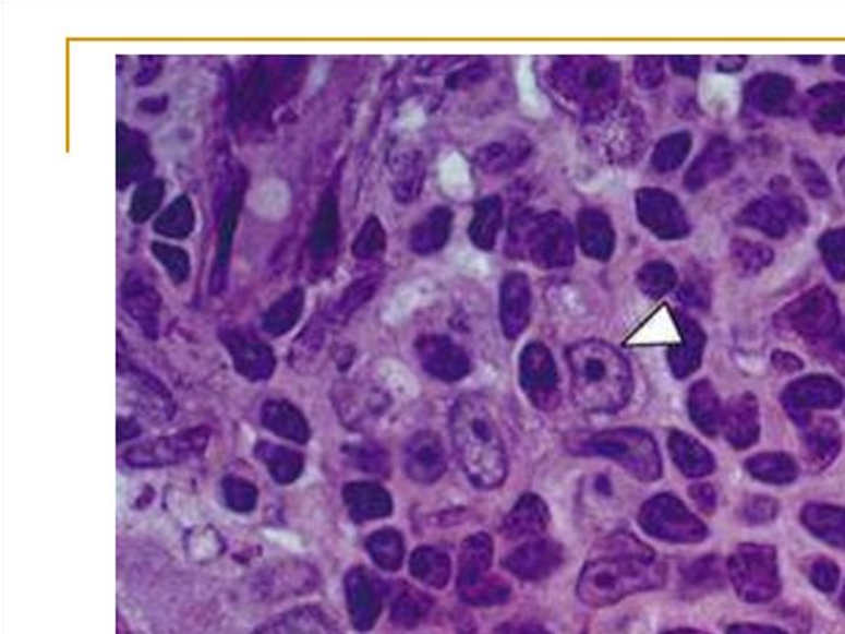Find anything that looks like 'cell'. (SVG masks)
Here are the masks:
<instances>
[{
    "instance_id": "52a82bcc",
    "label": "cell",
    "mask_w": 845,
    "mask_h": 634,
    "mask_svg": "<svg viewBox=\"0 0 845 634\" xmlns=\"http://www.w3.org/2000/svg\"><path fill=\"white\" fill-rule=\"evenodd\" d=\"M564 562V550L554 540L533 539L522 543L504 560L510 574L527 582L551 577Z\"/></svg>"
},
{
    "instance_id": "836d02e7",
    "label": "cell",
    "mask_w": 845,
    "mask_h": 634,
    "mask_svg": "<svg viewBox=\"0 0 845 634\" xmlns=\"http://www.w3.org/2000/svg\"><path fill=\"white\" fill-rule=\"evenodd\" d=\"M690 498L703 514H713L716 507V492L713 486L696 485L690 488Z\"/></svg>"
},
{
    "instance_id": "ba28073f",
    "label": "cell",
    "mask_w": 845,
    "mask_h": 634,
    "mask_svg": "<svg viewBox=\"0 0 845 634\" xmlns=\"http://www.w3.org/2000/svg\"><path fill=\"white\" fill-rule=\"evenodd\" d=\"M842 398V388L831 380H802L784 394L783 404L789 418L806 428L812 421V411L835 408Z\"/></svg>"
},
{
    "instance_id": "2e32d148",
    "label": "cell",
    "mask_w": 845,
    "mask_h": 634,
    "mask_svg": "<svg viewBox=\"0 0 845 634\" xmlns=\"http://www.w3.org/2000/svg\"><path fill=\"white\" fill-rule=\"evenodd\" d=\"M526 391L533 405L542 411H554L560 400L557 382L554 373L548 369L547 359L539 354L527 362Z\"/></svg>"
},
{
    "instance_id": "4dcf8cb0",
    "label": "cell",
    "mask_w": 845,
    "mask_h": 634,
    "mask_svg": "<svg viewBox=\"0 0 845 634\" xmlns=\"http://www.w3.org/2000/svg\"><path fill=\"white\" fill-rule=\"evenodd\" d=\"M777 513H780V504L776 499L770 495H753L745 502L741 517L751 526H761L776 519Z\"/></svg>"
},
{
    "instance_id": "d6a6232c",
    "label": "cell",
    "mask_w": 845,
    "mask_h": 634,
    "mask_svg": "<svg viewBox=\"0 0 845 634\" xmlns=\"http://www.w3.org/2000/svg\"><path fill=\"white\" fill-rule=\"evenodd\" d=\"M455 263L462 273L475 276V278H482V276H486L487 272H490V263H487L486 256H482L474 248H459L455 253Z\"/></svg>"
},
{
    "instance_id": "d590c367",
    "label": "cell",
    "mask_w": 845,
    "mask_h": 634,
    "mask_svg": "<svg viewBox=\"0 0 845 634\" xmlns=\"http://www.w3.org/2000/svg\"><path fill=\"white\" fill-rule=\"evenodd\" d=\"M423 121H425V115H423V111H421V108H418V106H413V108H405L403 115H401L400 118V124L403 125V128H408V130H413V128H418V125L423 124Z\"/></svg>"
},
{
    "instance_id": "e0dca14e",
    "label": "cell",
    "mask_w": 845,
    "mask_h": 634,
    "mask_svg": "<svg viewBox=\"0 0 845 634\" xmlns=\"http://www.w3.org/2000/svg\"><path fill=\"white\" fill-rule=\"evenodd\" d=\"M410 572L426 587L445 588L451 577V560L435 547H420L411 555Z\"/></svg>"
},
{
    "instance_id": "8fae6325",
    "label": "cell",
    "mask_w": 845,
    "mask_h": 634,
    "mask_svg": "<svg viewBox=\"0 0 845 634\" xmlns=\"http://www.w3.org/2000/svg\"><path fill=\"white\" fill-rule=\"evenodd\" d=\"M722 428L735 450H748L760 438V410L753 395L734 398L723 410Z\"/></svg>"
},
{
    "instance_id": "7a4b0ae2",
    "label": "cell",
    "mask_w": 845,
    "mask_h": 634,
    "mask_svg": "<svg viewBox=\"0 0 845 634\" xmlns=\"http://www.w3.org/2000/svg\"><path fill=\"white\" fill-rule=\"evenodd\" d=\"M451 436L462 471L475 488L503 486L509 471L506 446L486 400L468 395L455 405Z\"/></svg>"
},
{
    "instance_id": "d6986e66",
    "label": "cell",
    "mask_w": 845,
    "mask_h": 634,
    "mask_svg": "<svg viewBox=\"0 0 845 634\" xmlns=\"http://www.w3.org/2000/svg\"><path fill=\"white\" fill-rule=\"evenodd\" d=\"M250 207L265 220H281L289 212L291 192L279 179H268L255 187L249 201Z\"/></svg>"
},
{
    "instance_id": "7402d4cb",
    "label": "cell",
    "mask_w": 845,
    "mask_h": 634,
    "mask_svg": "<svg viewBox=\"0 0 845 634\" xmlns=\"http://www.w3.org/2000/svg\"><path fill=\"white\" fill-rule=\"evenodd\" d=\"M433 610V600L425 591L413 587H405L395 598L391 607V620L397 626L417 627L421 621H425L430 611Z\"/></svg>"
},
{
    "instance_id": "74e56055",
    "label": "cell",
    "mask_w": 845,
    "mask_h": 634,
    "mask_svg": "<svg viewBox=\"0 0 845 634\" xmlns=\"http://www.w3.org/2000/svg\"><path fill=\"white\" fill-rule=\"evenodd\" d=\"M666 634H705V633H699V631H692V630H677V631H671V633Z\"/></svg>"
},
{
    "instance_id": "d4e9b609",
    "label": "cell",
    "mask_w": 845,
    "mask_h": 634,
    "mask_svg": "<svg viewBox=\"0 0 845 634\" xmlns=\"http://www.w3.org/2000/svg\"><path fill=\"white\" fill-rule=\"evenodd\" d=\"M512 588L499 575L491 574L490 577L472 585V587L459 590V597L464 603L472 607H496L510 600Z\"/></svg>"
},
{
    "instance_id": "83f0119b",
    "label": "cell",
    "mask_w": 845,
    "mask_h": 634,
    "mask_svg": "<svg viewBox=\"0 0 845 634\" xmlns=\"http://www.w3.org/2000/svg\"><path fill=\"white\" fill-rule=\"evenodd\" d=\"M723 569H727V566L723 565L719 557H703V559L696 560V562L686 566V570H684V582L690 588L712 590V588L720 587L723 584V577H725V570Z\"/></svg>"
},
{
    "instance_id": "5b68a950",
    "label": "cell",
    "mask_w": 845,
    "mask_h": 634,
    "mask_svg": "<svg viewBox=\"0 0 845 634\" xmlns=\"http://www.w3.org/2000/svg\"><path fill=\"white\" fill-rule=\"evenodd\" d=\"M727 572L744 600L766 601L780 591V566L773 547L744 543L728 559Z\"/></svg>"
},
{
    "instance_id": "6da1fadb",
    "label": "cell",
    "mask_w": 845,
    "mask_h": 634,
    "mask_svg": "<svg viewBox=\"0 0 845 634\" xmlns=\"http://www.w3.org/2000/svg\"><path fill=\"white\" fill-rule=\"evenodd\" d=\"M666 582V566L655 552L631 534L619 533L600 543V555L584 565L577 595L593 608L609 607L623 598L655 590Z\"/></svg>"
},
{
    "instance_id": "4fadbf2b",
    "label": "cell",
    "mask_w": 845,
    "mask_h": 634,
    "mask_svg": "<svg viewBox=\"0 0 845 634\" xmlns=\"http://www.w3.org/2000/svg\"><path fill=\"white\" fill-rule=\"evenodd\" d=\"M493 557L494 543L487 534L468 537L459 552L458 591L490 577Z\"/></svg>"
},
{
    "instance_id": "1f68e13d",
    "label": "cell",
    "mask_w": 845,
    "mask_h": 634,
    "mask_svg": "<svg viewBox=\"0 0 845 634\" xmlns=\"http://www.w3.org/2000/svg\"><path fill=\"white\" fill-rule=\"evenodd\" d=\"M809 578L819 590L832 591L837 587L841 572H838L837 563L832 562L831 559L819 557L809 565Z\"/></svg>"
},
{
    "instance_id": "484cf974",
    "label": "cell",
    "mask_w": 845,
    "mask_h": 634,
    "mask_svg": "<svg viewBox=\"0 0 845 634\" xmlns=\"http://www.w3.org/2000/svg\"><path fill=\"white\" fill-rule=\"evenodd\" d=\"M258 634H337L334 627L316 613H292L263 627Z\"/></svg>"
},
{
    "instance_id": "44dd1931",
    "label": "cell",
    "mask_w": 845,
    "mask_h": 634,
    "mask_svg": "<svg viewBox=\"0 0 845 634\" xmlns=\"http://www.w3.org/2000/svg\"><path fill=\"white\" fill-rule=\"evenodd\" d=\"M689 415L693 424L705 436L713 438L722 428L723 410L720 408L715 392L707 384H699L692 388L689 397Z\"/></svg>"
},
{
    "instance_id": "f35d334b",
    "label": "cell",
    "mask_w": 845,
    "mask_h": 634,
    "mask_svg": "<svg viewBox=\"0 0 845 634\" xmlns=\"http://www.w3.org/2000/svg\"><path fill=\"white\" fill-rule=\"evenodd\" d=\"M842 603H844V608H845V588H844V597H842Z\"/></svg>"
},
{
    "instance_id": "9a60e30c",
    "label": "cell",
    "mask_w": 845,
    "mask_h": 634,
    "mask_svg": "<svg viewBox=\"0 0 845 634\" xmlns=\"http://www.w3.org/2000/svg\"><path fill=\"white\" fill-rule=\"evenodd\" d=\"M669 453L679 471L687 478H703L715 469L712 453L684 431H671Z\"/></svg>"
},
{
    "instance_id": "8992f818",
    "label": "cell",
    "mask_w": 845,
    "mask_h": 634,
    "mask_svg": "<svg viewBox=\"0 0 845 634\" xmlns=\"http://www.w3.org/2000/svg\"><path fill=\"white\" fill-rule=\"evenodd\" d=\"M639 526L648 536L671 543H700L709 536L705 524L671 494H659L639 511Z\"/></svg>"
},
{
    "instance_id": "30bf717a",
    "label": "cell",
    "mask_w": 845,
    "mask_h": 634,
    "mask_svg": "<svg viewBox=\"0 0 845 634\" xmlns=\"http://www.w3.org/2000/svg\"><path fill=\"white\" fill-rule=\"evenodd\" d=\"M841 428L831 418L811 421L805 428L801 455L811 471H824L841 453Z\"/></svg>"
},
{
    "instance_id": "e575fe53",
    "label": "cell",
    "mask_w": 845,
    "mask_h": 634,
    "mask_svg": "<svg viewBox=\"0 0 845 634\" xmlns=\"http://www.w3.org/2000/svg\"><path fill=\"white\" fill-rule=\"evenodd\" d=\"M500 634H552L551 631L540 624L522 621V623H507L500 627Z\"/></svg>"
},
{
    "instance_id": "5bb4252c",
    "label": "cell",
    "mask_w": 845,
    "mask_h": 634,
    "mask_svg": "<svg viewBox=\"0 0 845 634\" xmlns=\"http://www.w3.org/2000/svg\"><path fill=\"white\" fill-rule=\"evenodd\" d=\"M801 521L812 536L828 546L845 550V507L811 502L802 507Z\"/></svg>"
},
{
    "instance_id": "9c48e42d",
    "label": "cell",
    "mask_w": 845,
    "mask_h": 634,
    "mask_svg": "<svg viewBox=\"0 0 845 634\" xmlns=\"http://www.w3.org/2000/svg\"><path fill=\"white\" fill-rule=\"evenodd\" d=\"M446 453L443 441L433 431H420L410 438L405 448V469L414 482L432 485L445 475Z\"/></svg>"
},
{
    "instance_id": "4316f807",
    "label": "cell",
    "mask_w": 845,
    "mask_h": 634,
    "mask_svg": "<svg viewBox=\"0 0 845 634\" xmlns=\"http://www.w3.org/2000/svg\"><path fill=\"white\" fill-rule=\"evenodd\" d=\"M517 85H519L520 108L532 118H545L548 115V101L536 86L530 58L520 60L519 70H517Z\"/></svg>"
},
{
    "instance_id": "7c38bea8",
    "label": "cell",
    "mask_w": 845,
    "mask_h": 634,
    "mask_svg": "<svg viewBox=\"0 0 845 634\" xmlns=\"http://www.w3.org/2000/svg\"><path fill=\"white\" fill-rule=\"evenodd\" d=\"M548 519L551 514L543 499L535 494L522 495L504 519V537L509 540L536 539L547 529Z\"/></svg>"
},
{
    "instance_id": "8d00e7d4",
    "label": "cell",
    "mask_w": 845,
    "mask_h": 634,
    "mask_svg": "<svg viewBox=\"0 0 845 634\" xmlns=\"http://www.w3.org/2000/svg\"><path fill=\"white\" fill-rule=\"evenodd\" d=\"M731 634H783L780 631L771 630V627L760 626H735L732 627Z\"/></svg>"
},
{
    "instance_id": "603a6c76",
    "label": "cell",
    "mask_w": 845,
    "mask_h": 634,
    "mask_svg": "<svg viewBox=\"0 0 845 634\" xmlns=\"http://www.w3.org/2000/svg\"><path fill=\"white\" fill-rule=\"evenodd\" d=\"M439 183L449 198L466 201L472 195V180L469 166L461 154L452 153L439 167Z\"/></svg>"
},
{
    "instance_id": "f546056e",
    "label": "cell",
    "mask_w": 845,
    "mask_h": 634,
    "mask_svg": "<svg viewBox=\"0 0 845 634\" xmlns=\"http://www.w3.org/2000/svg\"><path fill=\"white\" fill-rule=\"evenodd\" d=\"M357 513L364 517H385L391 513V499L377 486H364L352 492Z\"/></svg>"
},
{
    "instance_id": "ac0fdd59",
    "label": "cell",
    "mask_w": 845,
    "mask_h": 634,
    "mask_svg": "<svg viewBox=\"0 0 845 634\" xmlns=\"http://www.w3.org/2000/svg\"><path fill=\"white\" fill-rule=\"evenodd\" d=\"M737 80L727 75H707L700 82V101L712 115L728 116L740 99Z\"/></svg>"
},
{
    "instance_id": "ffe728a7",
    "label": "cell",
    "mask_w": 845,
    "mask_h": 634,
    "mask_svg": "<svg viewBox=\"0 0 845 634\" xmlns=\"http://www.w3.org/2000/svg\"><path fill=\"white\" fill-rule=\"evenodd\" d=\"M747 471L768 485H789L798 478V465L786 453H760L747 462Z\"/></svg>"
},
{
    "instance_id": "277c9868",
    "label": "cell",
    "mask_w": 845,
    "mask_h": 634,
    "mask_svg": "<svg viewBox=\"0 0 845 634\" xmlns=\"http://www.w3.org/2000/svg\"><path fill=\"white\" fill-rule=\"evenodd\" d=\"M574 448L581 455L613 459L639 481H657L662 475L661 453L654 438L639 428L600 431L578 441Z\"/></svg>"
},
{
    "instance_id": "3957f363",
    "label": "cell",
    "mask_w": 845,
    "mask_h": 634,
    "mask_svg": "<svg viewBox=\"0 0 845 634\" xmlns=\"http://www.w3.org/2000/svg\"><path fill=\"white\" fill-rule=\"evenodd\" d=\"M574 397L590 414H613L625 407L631 382L625 363L612 350L583 346L574 352Z\"/></svg>"
},
{
    "instance_id": "cb8c5ba5",
    "label": "cell",
    "mask_w": 845,
    "mask_h": 634,
    "mask_svg": "<svg viewBox=\"0 0 845 634\" xmlns=\"http://www.w3.org/2000/svg\"><path fill=\"white\" fill-rule=\"evenodd\" d=\"M350 597H352V614L357 626L360 630H369V627L374 626L375 620L381 613V597H378L377 588L364 577H357L352 588H350Z\"/></svg>"
},
{
    "instance_id": "f1b7e54d",
    "label": "cell",
    "mask_w": 845,
    "mask_h": 634,
    "mask_svg": "<svg viewBox=\"0 0 845 634\" xmlns=\"http://www.w3.org/2000/svg\"><path fill=\"white\" fill-rule=\"evenodd\" d=\"M372 555L387 570H398L403 563V537L397 530H382L371 540Z\"/></svg>"
}]
</instances>
